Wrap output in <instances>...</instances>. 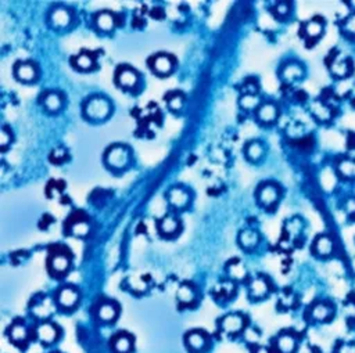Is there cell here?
Segmentation results:
<instances>
[{
  "label": "cell",
  "mask_w": 355,
  "mask_h": 353,
  "mask_svg": "<svg viewBox=\"0 0 355 353\" xmlns=\"http://www.w3.org/2000/svg\"><path fill=\"white\" fill-rule=\"evenodd\" d=\"M269 291H271V284L262 276L256 277L250 283V287H248V294H250L252 300H264L266 295L269 294Z\"/></svg>",
  "instance_id": "5bb4252c"
},
{
  "label": "cell",
  "mask_w": 355,
  "mask_h": 353,
  "mask_svg": "<svg viewBox=\"0 0 355 353\" xmlns=\"http://www.w3.org/2000/svg\"><path fill=\"white\" fill-rule=\"evenodd\" d=\"M115 80L121 89L125 90H133L136 89L140 84V75L136 69L131 68L128 65L125 67H119L115 75Z\"/></svg>",
  "instance_id": "8992f818"
},
{
  "label": "cell",
  "mask_w": 355,
  "mask_h": 353,
  "mask_svg": "<svg viewBox=\"0 0 355 353\" xmlns=\"http://www.w3.org/2000/svg\"><path fill=\"white\" fill-rule=\"evenodd\" d=\"M304 34L308 40H316L323 34V22L319 20H310L304 25Z\"/></svg>",
  "instance_id": "4316f807"
},
{
  "label": "cell",
  "mask_w": 355,
  "mask_h": 353,
  "mask_svg": "<svg viewBox=\"0 0 355 353\" xmlns=\"http://www.w3.org/2000/svg\"><path fill=\"white\" fill-rule=\"evenodd\" d=\"M132 162V152L125 144H113L104 154V164L113 172H122Z\"/></svg>",
  "instance_id": "6da1fadb"
},
{
  "label": "cell",
  "mask_w": 355,
  "mask_h": 353,
  "mask_svg": "<svg viewBox=\"0 0 355 353\" xmlns=\"http://www.w3.org/2000/svg\"><path fill=\"white\" fill-rule=\"evenodd\" d=\"M332 71L333 74L337 75V76H345L351 71V68L348 67V63L347 61H337L335 63V65L332 67Z\"/></svg>",
  "instance_id": "d590c367"
},
{
  "label": "cell",
  "mask_w": 355,
  "mask_h": 353,
  "mask_svg": "<svg viewBox=\"0 0 355 353\" xmlns=\"http://www.w3.org/2000/svg\"><path fill=\"white\" fill-rule=\"evenodd\" d=\"M182 230L181 221L175 216L165 215L158 221V233L165 238H173Z\"/></svg>",
  "instance_id": "9c48e42d"
},
{
  "label": "cell",
  "mask_w": 355,
  "mask_h": 353,
  "mask_svg": "<svg viewBox=\"0 0 355 353\" xmlns=\"http://www.w3.org/2000/svg\"><path fill=\"white\" fill-rule=\"evenodd\" d=\"M244 155H246V158L250 162H258L265 155V147L258 140L247 143L246 148H244Z\"/></svg>",
  "instance_id": "7402d4cb"
},
{
  "label": "cell",
  "mask_w": 355,
  "mask_h": 353,
  "mask_svg": "<svg viewBox=\"0 0 355 353\" xmlns=\"http://www.w3.org/2000/svg\"><path fill=\"white\" fill-rule=\"evenodd\" d=\"M332 314V308L326 304H316L312 308V317L319 321H325L326 319H329Z\"/></svg>",
  "instance_id": "1f68e13d"
},
{
  "label": "cell",
  "mask_w": 355,
  "mask_h": 353,
  "mask_svg": "<svg viewBox=\"0 0 355 353\" xmlns=\"http://www.w3.org/2000/svg\"><path fill=\"white\" fill-rule=\"evenodd\" d=\"M69 267H71V259L69 256L57 252L55 255L50 256L49 259V269L53 275L63 276L65 273H68Z\"/></svg>",
  "instance_id": "9a60e30c"
},
{
  "label": "cell",
  "mask_w": 355,
  "mask_h": 353,
  "mask_svg": "<svg viewBox=\"0 0 355 353\" xmlns=\"http://www.w3.org/2000/svg\"><path fill=\"white\" fill-rule=\"evenodd\" d=\"M257 119L258 122L264 123V125H271L279 117V108L275 103L272 101H266V103H262L258 110L256 111Z\"/></svg>",
  "instance_id": "8fae6325"
},
{
  "label": "cell",
  "mask_w": 355,
  "mask_h": 353,
  "mask_svg": "<svg viewBox=\"0 0 355 353\" xmlns=\"http://www.w3.org/2000/svg\"><path fill=\"white\" fill-rule=\"evenodd\" d=\"M314 251L319 256H329L333 251V241L327 235H319L314 244Z\"/></svg>",
  "instance_id": "cb8c5ba5"
},
{
  "label": "cell",
  "mask_w": 355,
  "mask_h": 353,
  "mask_svg": "<svg viewBox=\"0 0 355 353\" xmlns=\"http://www.w3.org/2000/svg\"><path fill=\"white\" fill-rule=\"evenodd\" d=\"M261 104V100H260V97L256 96V94H246V96H243V97L240 98V105H242V108L248 110V111H252V110L257 111Z\"/></svg>",
  "instance_id": "d6a6232c"
},
{
  "label": "cell",
  "mask_w": 355,
  "mask_h": 353,
  "mask_svg": "<svg viewBox=\"0 0 355 353\" xmlns=\"http://www.w3.org/2000/svg\"><path fill=\"white\" fill-rule=\"evenodd\" d=\"M79 301V292L78 289H75L71 285H65L60 289L57 295H56V302L60 308L63 309H72L77 306Z\"/></svg>",
  "instance_id": "30bf717a"
},
{
  "label": "cell",
  "mask_w": 355,
  "mask_h": 353,
  "mask_svg": "<svg viewBox=\"0 0 355 353\" xmlns=\"http://www.w3.org/2000/svg\"><path fill=\"white\" fill-rule=\"evenodd\" d=\"M344 32L350 35V36H355V14L350 15L344 21Z\"/></svg>",
  "instance_id": "f35d334b"
},
{
  "label": "cell",
  "mask_w": 355,
  "mask_h": 353,
  "mask_svg": "<svg viewBox=\"0 0 355 353\" xmlns=\"http://www.w3.org/2000/svg\"><path fill=\"white\" fill-rule=\"evenodd\" d=\"M227 273H229V276H231L233 280H243L246 279L247 270L240 260L235 259L233 262H231V263L227 265Z\"/></svg>",
  "instance_id": "f1b7e54d"
},
{
  "label": "cell",
  "mask_w": 355,
  "mask_h": 353,
  "mask_svg": "<svg viewBox=\"0 0 355 353\" xmlns=\"http://www.w3.org/2000/svg\"><path fill=\"white\" fill-rule=\"evenodd\" d=\"M111 346L114 352L129 353L133 348V338L128 333H118L111 339Z\"/></svg>",
  "instance_id": "ffe728a7"
},
{
  "label": "cell",
  "mask_w": 355,
  "mask_h": 353,
  "mask_svg": "<svg viewBox=\"0 0 355 353\" xmlns=\"http://www.w3.org/2000/svg\"><path fill=\"white\" fill-rule=\"evenodd\" d=\"M167 201L172 208L182 211V209H186L190 205L192 196H190V192L188 188H185L182 186H173L168 190Z\"/></svg>",
  "instance_id": "277c9868"
},
{
  "label": "cell",
  "mask_w": 355,
  "mask_h": 353,
  "mask_svg": "<svg viewBox=\"0 0 355 353\" xmlns=\"http://www.w3.org/2000/svg\"><path fill=\"white\" fill-rule=\"evenodd\" d=\"M64 105V98L59 92H47L43 97V107L49 113H59Z\"/></svg>",
  "instance_id": "44dd1931"
},
{
  "label": "cell",
  "mask_w": 355,
  "mask_h": 353,
  "mask_svg": "<svg viewBox=\"0 0 355 353\" xmlns=\"http://www.w3.org/2000/svg\"><path fill=\"white\" fill-rule=\"evenodd\" d=\"M260 241H261V235H260L258 231L252 230V229L242 230L240 233H239V237H237V242H239V246L246 251L254 250L256 247H258Z\"/></svg>",
  "instance_id": "2e32d148"
},
{
  "label": "cell",
  "mask_w": 355,
  "mask_h": 353,
  "mask_svg": "<svg viewBox=\"0 0 355 353\" xmlns=\"http://www.w3.org/2000/svg\"><path fill=\"white\" fill-rule=\"evenodd\" d=\"M27 337H28V331L25 329L24 323L17 321V323H14L11 325L10 338L13 339L15 343L25 342V341H27Z\"/></svg>",
  "instance_id": "f546056e"
},
{
  "label": "cell",
  "mask_w": 355,
  "mask_h": 353,
  "mask_svg": "<svg viewBox=\"0 0 355 353\" xmlns=\"http://www.w3.org/2000/svg\"><path fill=\"white\" fill-rule=\"evenodd\" d=\"M244 325H246V319L239 313L227 314L221 320V329L223 330V333L231 335L240 333L244 329Z\"/></svg>",
  "instance_id": "7c38bea8"
},
{
  "label": "cell",
  "mask_w": 355,
  "mask_h": 353,
  "mask_svg": "<svg viewBox=\"0 0 355 353\" xmlns=\"http://www.w3.org/2000/svg\"><path fill=\"white\" fill-rule=\"evenodd\" d=\"M276 345L281 353H293L296 349V338L291 334H281Z\"/></svg>",
  "instance_id": "83f0119b"
},
{
  "label": "cell",
  "mask_w": 355,
  "mask_h": 353,
  "mask_svg": "<svg viewBox=\"0 0 355 353\" xmlns=\"http://www.w3.org/2000/svg\"><path fill=\"white\" fill-rule=\"evenodd\" d=\"M94 22H96L97 30L102 32H111L118 24V20H117V15L111 11H100L94 17Z\"/></svg>",
  "instance_id": "e0dca14e"
},
{
  "label": "cell",
  "mask_w": 355,
  "mask_h": 353,
  "mask_svg": "<svg viewBox=\"0 0 355 353\" xmlns=\"http://www.w3.org/2000/svg\"><path fill=\"white\" fill-rule=\"evenodd\" d=\"M302 75H304V69L300 64H287L282 69V78L290 84L302 78Z\"/></svg>",
  "instance_id": "484cf974"
},
{
  "label": "cell",
  "mask_w": 355,
  "mask_h": 353,
  "mask_svg": "<svg viewBox=\"0 0 355 353\" xmlns=\"http://www.w3.org/2000/svg\"><path fill=\"white\" fill-rule=\"evenodd\" d=\"M74 67L79 71H92L96 67V61L92 54L81 53L77 57H74Z\"/></svg>",
  "instance_id": "d4e9b609"
},
{
  "label": "cell",
  "mask_w": 355,
  "mask_h": 353,
  "mask_svg": "<svg viewBox=\"0 0 355 353\" xmlns=\"http://www.w3.org/2000/svg\"><path fill=\"white\" fill-rule=\"evenodd\" d=\"M59 327L50 321H44L36 330V335L40 342L43 343H53L56 339L59 338Z\"/></svg>",
  "instance_id": "ac0fdd59"
},
{
  "label": "cell",
  "mask_w": 355,
  "mask_h": 353,
  "mask_svg": "<svg viewBox=\"0 0 355 353\" xmlns=\"http://www.w3.org/2000/svg\"><path fill=\"white\" fill-rule=\"evenodd\" d=\"M254 353H271V350L265 346H258V348L254 350Z\"/></svg>",
  "instance_id": "60d3db41"
},
{
  "label": "cell",
  "mask_w": 355,
  "mask_h": 353,
  "mask_svg": "<svg viewBox=\"0 0 355 353\" xmlns=\"http://www.w3.org/2000/svg\"><path fill=\"white\" fill-rule=\"evenodd\" d=\"M289 13H290V5L286 3V2H281V3H277V5L275 6V14H276L279 18H285V17L289 15Z\"/></svg>",
  "instance_id": "8d00e7d4"
},
{
  "label": "cell",
  "mask_w": 355,
  "mask_h": 353,
  "mask_svg": "<svg viewBox=\"0 0 355 353\" xmlns=\"http://www.w3.org/2000/svg\"><path fill=\"white\" fill-rule=\"evenodd\" d=\"M113 107L106 97H90L84 104V115L92 122H103L111 115Z\"/></svg>",
  "instance_id": "7a4b0ae2"
},
{
  "label": "cell",
  "mask_w": 355,
  "mask_h": 353,
  "mask_svg": "<svg viewBox=\"0 0 355 353\" xmlns=\"http://www.w3.org/2000/svg\"><path fill=\"white\" fill-rule=\"evenodd\" d=\"M168 104V107L173 113H178V111H182V108L185 107V96L182 93H171L168 96V100H165Z\"/></svg>",
  "instance_id": "4dcf8cb0"
},
{
  "label": "cell",
  "mask_w": 355,
  "mask_h": 353,
  "mask_svg": "<svg viewBox=\"0 0 355 353\" xmlns=\"http://www.w3.org/2000/svg\"><path fill=\"white\" fill-rule=\"evenodd\" d=\"M186 345L188 348L194 353L204 352L208 346V337L206 333L193 330L190 333L186 334Z\"/></svg>",
  "instance_id": "4fadbf2b"
},
{
  "label": "cell",
  "mask_w": 355,
  "mask_h": 353,
  "mask_svg": "<svg viewBox=\"0 0 355 353\" xmlns=\"http://www.w3.org/2000/svg\"><path fill=\"white\" fill-rule=\"evenodd\" d=\"M339 172L345 177H355V161L344 159L339 164Z\"/></svg>",
  "instance_id": "e575fe53"
},
{
  "label": "cell",
  "mask_w": 355,
  "mask_h": 353,
  "mask_svg": "<svg viewBox=\"0 0 355 353\" xmlns=\"http://www.w3.org/2000/svg\"><path fill=\"white\" fill-rule=\"evenodd\" d=\"M176 298L182 306H189V305H192L196 301V288L192 284L185 283L178 289Z\"/></svg>",
  "instance_id": "603a6c76"
},
{
  "label": "cell",
  "mask_w": 355,
  "mask_h": 353,
  "mask_svg": "<svg viewBox=\"0 0 355 353\" xmlns=\"http://www.w3.org/2000/svg\"><path fill=\"white\" fill-rule=\"evenodd\" d=\"M72 21H74L72 11L63 6L53 9L49 15V22L55 30H65L72 24Z\"/></svg>",
  "instance_id": "ba28073f"
},
{
  "label": "cell",
  "mask_w": 355,
  "mask_h": 353,
  "mask_svg": "<svg viewBox=\"0 0 355 353\" xmlns=\"http://www.w3.org/2000/svg\"><path fill=\"white\" fill-rule=\"evenodd\" d=\"M14 75L21 84H34L39 78V69L32 61H20L15 64Z\"/></svg>",
  "instance_id": "52a82bcc"
},
{
  "label": "cell",
  "mask_w": 355,
  "mask_h": 353,
  "mask_svg": "<svg viewBox=\"0 0 355 353\" xmlns=\"http://www.w3.org/2000/svg\"><path fill=\"white\" fill-rule=\"evenodd\" d=\"M350 5H351V6H352V7H355V2H351Z\"/></svg>",
  "instance_id": "7bdbcfd3"
},
{
  "label": "cell",
  "mask_w": 355,
  "mask_h": 353,
  "mask_svg": "<svg viewBox=\"0 0 355 353\" xmlns=\"http://www.w3.org/2000/svg\"><path fill=\"white\" fill-rule=\"evenodd\" d=\"M119 308L118 305L115 304L114 301H106L99 306V310H97V314H99V319L104 323H113L114 320L118 317Z\"/></svg>",
  "instance_id": "d6986e66"
},
{
  "label": "cell",
  "mask_w": 355,
  "mask_h": 353,
  "mask_svg": "<svg viewBox=\"0 0 355 353\" xmlns=\"http://www.w3.org/2000/svg\"><path fill=\"white\" fill-rule=\"evenodd\" d=\"M352 269H354V271H355V259L352 260Z\"/></svg>",
  "instance_id": "b9f144b4"
},
{
  "label": "cell",
  "mask_w": 355,
  "mask_h": 353,
  "mask_svg": "<svg viewBox=\"0 0 355 353\" xmlns=\"http://www.w3.org/2000/svg\"><path fill=\"white\" fill-rule=\"evenodd\" d=\"M90 231V225H89L86 221H78L74 222L71 225V229H69V233L75 237H86Z\"/></svg>",
  "instance_id": "836d02e7"
},
{
  "label": "cell",
  "mask_w": 355,
  "mask_h": 353,
  "mask_svg": "<svg viewBox=\"0 0 355 353\" xmlns=\"http://www.w3.org/2000/svg\"><path fill=\"white\" fill-rule=\"evenodd\" d=\"M11 140H13V138H11L9 130L7 129H2V132H0V148L6 150L11 144Z\"/></svg>",
  "instance_id": "74e56055"
},
{
  "label": "cell",
  "mask_w": 355,
  "mask_h": 353,
  "mask_svg": "<svg viewBox=\"0 0 355 353\" xmlns=\"http://www.w3.org/2000/svg\"><path fill=\"white\" fill-rule=\"evenodd\" d=\"M281 200V190L276 184L273 183H264L258 187L257 190V201L258 204L265 208V209H271L276 205Z\"/></svg>",
  "instance_id": "3957f363"
},
{
  "label": "cell",
  "mask_w": 355,
  "mask_h": 353,
  "mask_svg": "<svg viewBox=\"0 0 355 353\" xmlns=\"http://www.w3.org/2000/svg\"><path fill=\"white\" fill-rule=\"evenodd\" d=\"M339 353H355V345H352V343H344V345H341Z\"/></svg>",
  "instance_id": "ab89813d"
},
{
  "label": "cell",
  "mask_w": 355,
  "mask_h": 353,
  "mask_svg": "<svg viewBox=\"0 0 355 353\" xmlns=\"http://www.w3.org/2000/svg\"><path fill=\"white\" fill-rule=\"evenodd\" d=\"M150 68L154 74L160 75V76H168L169 74H172L173 68H175V60L172 56L167 53L154 54L150 59Z\"/></svg>",
  "instance_id": "5b68a950"
}]
</instances>
